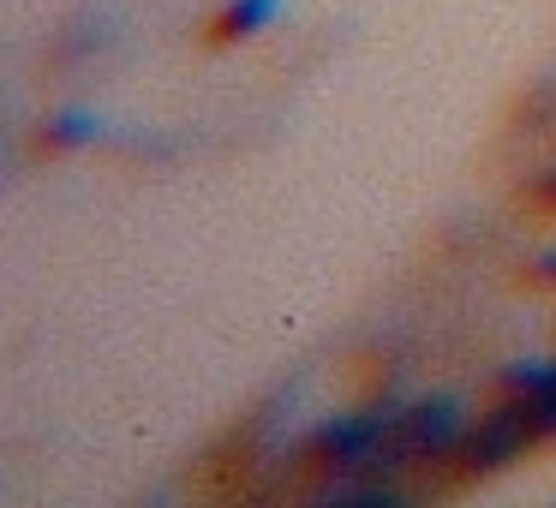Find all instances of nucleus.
I'll use <instances>...</instances> for the list:
<instances>
[{
    "instance_id": "obj_2",
    "label": "nucleus",
    "mask_w": 556,
    "mask_h": 508,
    "mask_svg": "<svg viewBox=\"0 0 556 508\" xmlns=\"http://www.w3.org/2000/svg\"><path fill=\"white\" fill-rule=\"evenodd\" d=\"M532 443H544L532 407L503 395L491 412H479V419L467 424V443H460V455H455V472H460V479H491V472H508Z\"/></svg>"
},
{
    "instance_id": "obj_4",
    "label": "nucleus",
    "mask_w": 556,
    "mask_h": 508,
    "mask_svg": "<svg viewBox=\"0 0 556 508\" xmlns=\"http://www.w3.org/2000/svg\"><path fill=\"white\" fill-rule=\"evenodd\" d=\"M276 13H281V0H222L204 37L216 42V49H233V42L257 37L264 25H276Z\"/></svg>"
},
{
    "instance_id": "obj_7",
    "label": "nucleus",
    "mask_w": 556,
    "mask_h": 508,
    "mask_svg": "<svg viewBox=\"0 0 556 508\" xmlns=\"http://www.w3.org/2000/svg\"><path fill=\"white\" fill-rule=\"evenodd\" d=\"M532 204H539V209H556V162L539 174V180H532Z\"/></svg>"
},
{
    "instance_id": "obj_6",
    "label": "nucleus",
    "mask_w": 556,
    "mask_h": 508,
    "mask_svg": "<svg viewBox=\"0 0 556 508\" xmlns=\"http://www.w3.org/2000/svg\"><path fill=\"white\" fill-rule=\"evenodd\" d=\"M97 138H102V126H97V114H85V109H61V114L42 120V144H49L54 156L85 150V144H97Z\"/></svg>"
},
{
    "instance_id": "obj_5",
    "label": "nucleus",
    "mask_w": 556,
    "mask_h": 508,
    "mask_svg": "<svg viewBox=\"0 0 556 508\" xmlns=\"http://www.w3.org/2000/svg\"><path fill=\"white\" fill-rule=\"evenodd\" d=\"M551 389H556V359H515V365L496 371V395L527 401V407H539Z\"/></svg>"
},
{
    "instance_id": "obj_8",
    "label": "nucleus",
    "mask_w": 556,
    "mask_h": 508,
    "mask_svg": "<svg viewBox=\"0 0 556 508\" xmlns=\"http://www.w3.org/2000/svg\"><path fill=\"white\" fill-rule=\"evenodd\" d=\"M527 276H532V281H556V252L532 257V264H527Z\"/></svg>"
},
{
    "instance_id": "obj_3",
    "label": "nucleus",
    "mask_w": 556,
    "mask_h": 508,
    "mask_svg": "<svg viewBox=\"0 0 556 508\" xmlns=\"http://www.w3.org/2000/svg\"><path fill=\"white\" fill-rule=\"evenodd\" d=\"M395 412L401 401H383V407H365V412H341V419L317 424L312 431V467H324L329 479H348V472H371L389 448V431H395Z\"/></svg>"
},
{
    "instance_id": "obj_1",
    "label": "nucleus",
    "mask_w": 556,
    "mask_h": 508,
    "mask_svg": "<svg viewBox=\"0 0 556 508\" xmlns=\"http://www.w3.org/2000/svg\"><path fill=\"white\" fill-rule=\"evenodd\" d=\"M467 424H472L467 407H460V395H448V389H431V395H419V401H401L395 431H389V448H383L377 467H383V472L443 467V460L460 455Z\"/></svg>"
}]
</instances>
